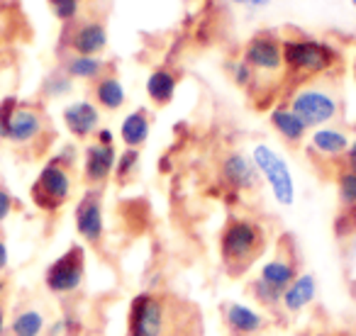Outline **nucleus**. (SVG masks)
I'll return each mask as SVG.
<instances>
[{
	"label": "nucleus",
	"instance_id": "obj_10",
	"mask_svg": "<svg viewBox=\"0 0 356 336\" xmlns=\"http://www.w3.org/2000/svg\"><path fill=\"white\" fill-rule=\"evenodd\" d=\"M244 61L252 66L254 74H278L283 71V44L268 35H259L244 47Z\"/></svg>",
	"mask_w": 356,
	"mask_h": 336
},
{
	"label": "nucleus",
	"instance_id": "obj_24",
	"mask_svg": "<svg viewBox=\"0 0 356 336\" xmlns=\"http://www.w3.org/2000/svg\"><path fill=\"white\" fill-rule=\"evenodd\" d=\"M176 74L168 69H156L152 71V76L147 78V95L154 100L156 105H166L173 100V95H176Z\"/></svg>",
	"mask_w": 356,
	"mask_h": 336
},
{
	"label": "nucleus",
	"instance_id": "obj_25",
	"mask_svg": "<svg viewBox=\"0 0 356 336\" xmlns=\"http://www.w3.org/2000/svg\"><path fill=\"white\" fill-rule=\"evenodd\" d=\"M71 90H74V78H69L64 71H54L42 81V93L47 98H64Z\"/></svg>",
	"mask_w": 356,
	"mask_h": 336
},
{
	"label": "nucleus",
	"instance_id": "obj_15",
	"mask_svg": "<svg viewBox=\"0 0 356 336\" xmlns=\"http://www.w3.org/2000/svg\"><path fill=\"white\" fill-rule=\"evenodd\" d=\"M64 124L74 137L86 139L100 129V110L90 100H74L64 108Z\"/></svg>",
	"mask_w": 356,
	"mask_h": 336
},
{
	"label": "nucleus",
	"instance_id": "obj_19",
	"mask_svg": "<svg viewBox=\"0 0 356 336\" xmlns=\"http://www.w3.org/2000/svg\"><path fill=\"white\" fill-rule=\"evenodd\" d=\"M268 119H271V127L276 129L288 144H300L302 139L307 137V124L302 122L288 105L286 108H273Z\"/></svg>",
	"mask_w": 356,
	"mask_h": 336
},
{
	"label": "nucleus",
	"instance_id": "obj_28",
	"mask_svg": "<svg viewBox=\"0 0 356 336\" xmlns=\"http://www.w3.org/2000/svg\"><path fill=\"white\" fill-rule=\"evenodd\" d=\"M249 295L254 297V300L259 302V305L261 307H268V310H271V307H276V305H281V292H276V290H271V287L266 285V283H261L259 280V278H254L252 283H249Z\"/></svg>",
	"mask_w": 356,
	"mask_h": 336
},
{
	"label": "nucleus",
	"instance_id": "obj_4",
	"mask_svg": "<svg viewBox=\"0 0 356 336\" xmlns=\"http://www.w3.org/2000/svg\"><path fill=\"white\" fill-rule=\"evenodd\" d=\"M252 161L257 166L259 176H264V180L271 188L273 200L283 208H291L296 203V180H293L286 158L278 151H273L268 144H259L252 151Z\"/></svg>",
	"mask_w": 356,
	"mask_h": 336
},
{
	"label": "nucleus",
	"instance_id": "obj_40",
	"mask_svg": "<svg viewBox=\"0 0 356 336\" xmlns=\"http://www.w3.org/2000/svg\"><path fill=\"white\" fill-rule=\"evenodd\" d=\"M351 3H354V6H356V0H351Z\"/></svg>",
	"mask_w": 356,
	"mask_h": 336
},
{
	"label": "nucleus",
	"instance_id": "obj_32",
	"mask_svg": "<svg viewBox=\"0 0 356 336\" xmlns=\"http://www.w3.org/2000/svg\"><path fill=\"white\" fill-rule=\"evenodd\" d=\"M8 263H10V253H8V244L6 239L0 237V276L8 271Z\"/></svg>",
	"mask_w": 356,
	"mask_h": 336
},
{
	"label": "nucleus",
	"instance_id": "obj_35",
	"mask_svg": "<svg viewBox=\"0 0 356 336\" xmlns=\"http://www.w3.org/2000/svg\"><path fill=\"white\" fill-rule=\"evenodd\" d=\"M271 6V0H249L247 8L249 10H261V8H268Z\"/></svg>",
	"mask_w": 356,
	"mask_h": 336
},
{
	"label": "nucleus",
	"instance_id": "obj_30",
	"mask_svg": "<svg viewBox=\"0 0 356 336\" xmlns=\"http://www.w3.org/2000/svg\"><path fill=\"white\" fill-rule=\"evenodd\" d=\"M49 6L61 22H71L74 17H79L81 0H49Z\"/></svg>",
	"mask_w": 356,
	"mask_h": 336
},
{
	"label": "nucleus",
	"instance_id": "obj_9",
	"mask_svg": "<svg viewBox=\"0 0 356 336\" xmlns=\"http://www.w3.org/2000/svg\"><path fill=\"white\" fill-rule=\"evenodd\" d=\"M76 232L90 246H100L105 237V215H103V190L88 188L81 195L74 212Z\"/></svg>",
	"mask_w": 356,
	"mask_h": 336
},
{
	"label": "nucleus",
	"instance_id": "obj_16",
	"mask_svg": "<svg viewBox=\"0 0 356 336\" xmlns=\"http://www.w3.org/2000/svg\"><path fill=\"white\" fill-rule=\"evenodd\" d=\"M317 297V278L312 273H300L291 285L286 287L281 297V307L288 314H298L307 305H312Z\"/></svg>",
	"mask_w": 356,
	"mask_h": 336
},
{
	"label": "nucleus",
	"instance_id": "obj_8",
	"mask_svg": "<svg viewBox=\"0 0 356 336\" xmlns=\"http://www.w3.org/2000/svg\"><path fill=\"white\" fill-rule=\"evenodd\" d=\"M86 280V251L83 246L74 244L69 251H64L44 273V285L54 295H74L81 290Z\"/></svg>",
	"mask_w": 356,
	"mask_h": 336
},
{
	"label": "nucleus",
	"instance_id": "obj_11",
	"mask_svg": "<svg viewBox=\"0 0 356 336\" xmlns=\"http://www.w3.org/2000/svg\"><path fill=\"white\" fill-rule=\"evenodd\" d=\"M222 321L232 336H257L268 326V319L261 312L242 305V302H225Z\"/></svg>",
	"mask_w": 356,
	"mask_h": 336
},
{
	"label": "nucleus",
	"instance_id": "obj_27",
	"mask_svg": "<svg viewBox=\"0 0 356 336\" xmlns=\"http://www.w3.org/2000/svg\"><path fill=\"white\" fill-rule=\"evenodd\" d=\"M139 168V149H124L118 156V163H115V176L118 180H129Z\"/></svg>",
	"mask_w": 356,
	"mask_h": 336
},
{
	"label": "nucleus",
	"instance_id": "obj_17",
	"mask_svg": "<svg viewBox=\"0 0 356 336\" xmlns=\"http://www.w3.org/2000/svg\"><path fill=\"white\" fill-rule=\"evenodd\" d=\"M108 47V30L100 22H83L71 35V49L81 56H98Z\"/></svg>",
	"mask_w": 356,
	"mask_h": 336
},
{
	"label": "nucleus",
	"instance_id": "obj_22",
	"mask_svg": "<svg viewBox=\"0 0 356 336\" xmlns=\"http://www.w3.org/2000/svg\"><path fill=\"white\" fill-rule=\"evenodd\" d=\"M93 95H95V103L105 110H120L124 103H127V93H124L122 81L113 74H105L95 81Z\"/></svg>",
	"mask_w": 356,
	"mask_h": 336
},
{
	"label": "nucleus",
	"instance_id": "obj_20",
	"mask_svg": "<svg viewBox=\"0 0 356 336\" xmlns=\"http://www.w3.org/2000/svg\"><path fill=\"white\" fill-rule=\"evenodd\" d=\"M149 132H152V119L147 110H134L120 124V139L127 149H139L147 144Z\"/></svg>",
	"mask_w": 356,
	"mask_h": 336
},
{
	"label": "nucleus",
	"instance_id": "obj_33",
	"mask_svg": "<svg viewBox=\"0 0 356 336\" xmlns=\"http://www.w3.org/2000/svg\"><path fill=\"white\" fill-rule=\"evenodd\" d=\"M344 158H346L344 168H349V171H354V174H356V139L349 144V151L344 153Z\"/></svg>",
	"mask_w": 356,
	"mask_h": 336
},
{
	"label": "nucleus",
	"instance_id": "obj_5",
	"mask_svg": "<svg viewBox=\"0 0 356 336\" xmlns=\"http://www.w3.org/2000/svg\"><path fill=\"white\" fill-rule=\"evenodd\" d=\"M288 108L307 124V129L327 127L339 115V100L330 88L322 85H305L291 95Z\"/></svg>",
	"mask_w": 356,
	"mask_h": 336
},
{
	"label": "nucleus",
	"instance_id": "obj_21",
	"mask_svg": "<svg viewBox=\"0 0 356 336\" xmlns=\"http://www.w3.org/2000/svg\"><path fill=\"white\" fill-rule=\"evenodd\" d=\"M10 336H47V317L40 307H20L10 319Z\"/></svg>",
	"mask_w": 356,
	"mask_h": 336
},
{
	"label": "nucleus",
	"instance_id": "obj_18",
	"mask_svg": "<svg viewBox=\"0 0 356 336\" xmlns=\"http://www.w3.org/2000/svg\"><path fill=\"white\" fill-rule=\"evenodd\" d=\"M349 137L337 127H317L310 134V149L322 158H339L349 151Z\"/></svg>",
	"mask_w": 356,
	"mask_h": 336
},
{
	"label": "nucleus",
	"instance_id": "obj_38",
	"mask_svg": "<svg viewBox=\"0 0 356 336\" xmlns=\"http://www.w3.org/2000/svg\"><path fill=\"white\" fill-rule=\"evenodd\" d=\"M3 292H6V280L0 278V295H3Z\"/></svg>",
	"mask_w": 356,
	"mask_h": 336
},
{
	"label": "nucleus",
	"instance_id": "obj_36",
	"mask_svg": "<svg viewBox=\"0 0 356 336\" xmlns=\"http://www.w3.org/2000/svg\"><path fill=\"white\" fill-rule=\"evenodd\" d=\"M0 336H6V305L0 300Z\"/></svg>",
	"mask_w": 356,
	"mask_h": 336
},
{
	"label": "nucleus",
	"instance_id": "obj_3",
	"mask_svg": "<svg viewBox=\"0 0 356 336\" xmlns=\"http://www.w3.org/2000/svg\"><path fill=\"white\" fill-rule=\"evenodd\" d=\"M44 132V117L30 105H20L15 98H6L0 103V139H8L13 144L37 142Z\"/></svg>",
	"mask_w": 356,
	"mask_h": 336
},
{
	"label": "nucleus",
	"instance_id": "obj_29",
	"mask_svg": "<svg viewBox=\"0 0 356 336\" xmlns=\"http://www.w3.org/2000/svg\"><path fill=\"white\" fill-rule=\"evenodd\" d=\"M229 74H232V81L239 85V88H247V85H252L254 78H257V74L252 71V66H249L244 59L232 61V64H229Z\"/></svg>",
	"mask_w": 356,
	"mask_h": 336
},
{
	"label": "nucleus",
	"instance_id": "obj_34",
	"mask_svg": "<svg viewBox=\"0 0 356 336\" xmlns=\"http://www.w3.org/2000/svg\"><path fill=\"white\" fill-rule=\"evenodd\" d=\"M95 142L113 146V132H110V129H98V132H95Z\"/></svg>",
	"mask_w": 356,
	"mask_h": 336
},
{
	"label": "nucleus",
	"instance_id": "obj_14",
	"mask_svg": "<svg viewBox=\"0 0 356 336\" xmlns=\"http://www.w3.org/2000/svg\"><path fill=\"white\" fill-rule=\"evenodd\" d=\"M222 178L227 185H232L234 190H254L259 185V171L254 166L252 156L242 151H232L222 158Z\"/></svg>",
	"mask_w": 356,
	"mask_h": 336
},
{
	"label": "nucleus",
	"instance_id": "obj_31",
	"mask_svg": "<svg viewBox=\"0 0 356 336\" xmlns=\"http://www.w3.org/2000/svg\"><path fill=\"white\" fill-rule=\"evenodd\" d=\"M13 210H15V198H13V193L6 185H0V224L10 217Z\"/></svg>",
	"mask_w": 356,
	"mask_h": 336
},
{
	"label": "nucleus",
	"instance_id": "obj_12",
	"mask_svg": "<svg viewBox=\"0 0 356 336\" xmlns=\"http://www.w3.org/2000/svg\"><path fill=\"white\" fill-rule=\"evenodd\" d=\"M115 163H118V151L108 144H88L83 151V178L90 185H103L110 176L115 174Z\"/></svg>",
	"mask_w": 356,
	"mask_h": 336
},
{
	"label": "nucleus",
	"instance_id": "obj_23",
	"mask_svg": "<svg viewBox=\"0 0 356 336\" xmlns=\"http://www.w3.org/2000/svg\"><path fill=\"white\" fill-rule=\"evenodd\" d=\"M105 69H108V64L100 56L74 54L64 64V74L74 81H98L100 76H105Z\"/></svg>",
	"mask_w": 356,
	"mask_h": 336
},
{
	"label": "nucleus",
	"instance_id": "obj_7",
	"mask_svg": "<svg viewBox=\"0 0 356 336\" xmlns=\"http://www.w3.org/2000/svg\"><path fill=\"white\" fill-rule=\"evenodd\" d=\"M71 190H74V180H71L69 166L54 158L37 176L35 185H32V200L44 212H54L64 203H69Z\"/></svg>",
	"mask_w": 356,
	"mask_h": 336
},
{
	"label": "nucleus",
	"instance_id": "obj_26",
	"mask_svg": "<svg viewBox=\"0 0 356 336\" xmlns=\"http://www.w3.org/2000/svg\"><path fill=\"white\" fill-rule=\"evenodd\" d=\"M337 193H339V203L346 210L356 208V174L344 168L339 176H337Z\"/></svg>",
	"mask_w": 356,
	"mask_h": 336
},
{
	"label": "nucleus",
	"instance_id": "obj_1",
	"mask_svg": "<svg viewBox=\"0 0 356 336\" xmlns=\"http://www.w3.org/2000/svg\"><path fill=\"white\" fill-rule=\"evenodd\" d=\"M266 251V232L259 222L232 217L220 232V261L229 276H242Z\"/></svg>",
	"mask_w": 356,
	"mask_h": 336
},
{
	"label": "nucleus",
	"instance_id": "obj_37",
	"mask_svg": "<svg viewBox=\"0 0 356 336\" xmlns=\"http://www.w3.org/2000/svg\"><path fill=\"white\" fill-rule=\"evenodd\" d=\"M227 3H232V6H244V8H247L249 0H227Z\"/></svg>",
	"mask_w": 356,
	"mask_h": 336
},
{
	"label": "nucleus",
	"instance_id": "obj_2",
	"mask_svg": "<svg viewBox=\"0 0 356 336\" xmlns=\"http://www.w3.org/2000/svg\"><path fill=\"white\" fill-rule=\"evenodd\" d=\"M176 302L154 292H142L132 300L127 317V336H168Z\"/></svg>",
	"mask_w": 356,
	"mask_h": 336
},
{
	"label": "nucleus",
	"instance_id": "obj_13",
	"mask_svg": "<svg viewBox=\"0 0 356 336\" xmlns=\"http://www.w3.org/2000/svg\"><path fill=\"white\" fill-rule=\"evenodd\" d=\"M300 276L298 273V258H296V251H278L271 261L264 263V268L259 271V280L266 283L271 290L276 292H286V287L291 285L296 278Z\"/></svg>",
	"mask_w": 356,
	"mask_h": 336
},
{
	"label": "nucleus",
	"instance_id": "obj_39",
	"mask_svg": "<svg viewBox=\"0 0 356 336\" xmlns=\"http://www.w3.org/2000/svg\"><path fill=\"white\" fill-rule=\"evenodd\" d=\"M354 81H356V66H354Z\"/></svg>",
	"mask_w": 356,
	"mask_h": 336
},
{
	"label": "nucleus",
	"instance_id": "obj_6",
	"mask_svg": "<svg viewBox=\"0 0 356 336\" xmlns=\"http://www.w3.org/2000/svg\"><path fill=\"white\" fill-rule=\"evenodd\" d=\"M337 61V51L320 40H288L283 44V64L302 76H320Z\"/></svg>",
	"mask_w": 356,
	"mask_h": 336
}]
</instances>
